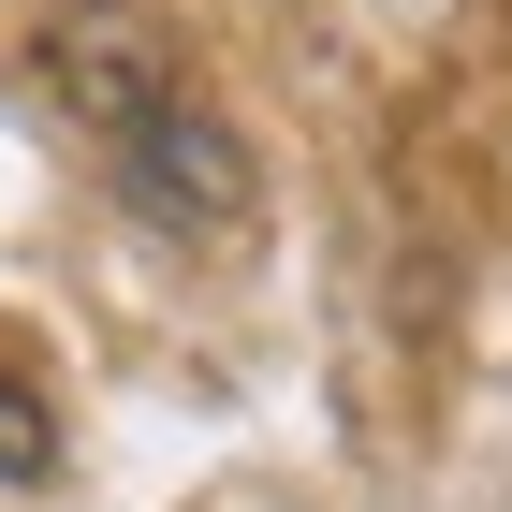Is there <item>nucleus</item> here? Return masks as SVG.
Listing matches in <instances>:
<instances>
[{"label":"nucleus","instance_id":"1","mask_svg":"<svg viewBox=\"0 0 512 512\" xmlns=\"http://www.w3.org/2000/svg\"><path fill=\"white\" fill-rule=\"evenodd\" d=\"M103 161H118V191L147 205V220H176V235H235L249 205H264V176H249V132L205 103V88H161L132 132H103Z\"/></svg>","mask_w":512,"mask_h":512},{"label":"nucleus","instance_id":"2","mask_svg":"<svg viewBox=\"0 0 512 512\" xmlns=\"http://www.w3.org/2000/svg\"><path fill=\"white\" fill-rule=\"evenodd\" d=\"M44 88H59L88 132H132L161 88H191V74H176V44H161L147 15H118V0H74V15H59V44H44Z\"/></svg>","mask_w":512,"mask_h":512},{"label":"nucleus","instance_id":"3","mask_svg":"<svg viewBox=\"0 0 512 512\" xmlns=\"http://www.w3.org/2000/svg\"><path fill=\"white\" fill-rule=\"evenodd\" d=\"M44 469H59V410L0 366V483H44Z\"/></svg>","mask_w":512,"mask_h":512}]
</instances>
